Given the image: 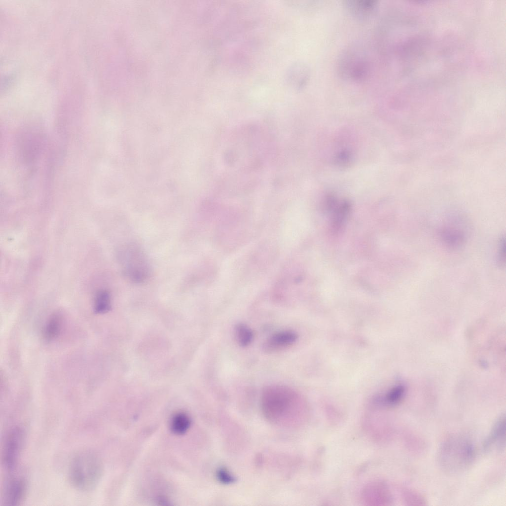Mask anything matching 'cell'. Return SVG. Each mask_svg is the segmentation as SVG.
<instances>
[{
    "label": "cell",
    "instance_id": "8",
    "mask_svg": "<svg viewBox=\"0 0 506 506\" xmlns=\"http://www.w3.org/2000/svg\"><path fill=\"white\" fill-rule=\"evenodd\" d=\"M345 4L354 16L360 19L372 16L378 7V1L374 0H350Z\"/></svg>",
    "mask_w": 506,
    "mask_h": 506
},
{
    "label": "cell",
    "instance_id": "12",
    "mask_svg": "<svg viewBox=\"0 0 506 506\" xmlns=\"http://www.w3.org/2000/svg\"><path fill=\"white\" fill-rule=\"evenodd\" d=\"M191 424L189 417L185 413L179 412L174 414L170 422V428L174 433L181 435L185 433Z\"/></svg>",
    "mask_w": 506,
    "mask_h": 506
},
{
    "label": "cell",
    "instance_id": "6",
    "mask_svg": "<svg viewBox=\"0 0 506 506\" xmlns=\"http://www.w3.org/2000/svg\"><path fill=\"white\" fill-rule=\"evenodd\" d=\"M298 337L297 334L292 330H283L273 334L265 342L263 348L268 352L285 348L293 344Z\"/></svg>",
    "mask_w": 506,
    "mask_h": 506
},
{
    "label": "cell",
    "instance_id": "17",
    "mask_svg": "<svg viewBox=\"0 0 506 506\" xmlns=\"http://www.w3.org/2000/svg\"><path fill=\"white\" fill-rule=\"evenodd\" d=\"M404 392L405 388L403 385H397L393 387L386 394L385 402L390 405L395 404L401 400Z\"/></svg>",
    "mask_w": 506,
    "mask_h": 506
},
{
    "label": "cell",
    "instance_id": "11",
    "mask_svg": "<svg viewBox=\"0 0 506 506\" xmlns=\"http://www.w3.org/2000/svg\"><path fill=\"white\" fill-rule=\"evenodd\" d=\"M62 324V318L60 314L55 313L48 319L44 329L43 335L44 339L50 341L54 340L59 335Z\"/></svg>",
    "mask_w": 506,
    "mask_h": 506
},
{
    "label": "cell",
    "instance_id": "9",
    "mask_svg": "<svg viewBox=\"0 0 506 506\" xmlns=\"http://www.w3.org/2000/svg\"><path fill=\"white\" fill-rule=\"evenodd\" d=\"M26 485L25 481L21 479H15L11 481L5 490L4 502L6 505H17L22 500L26 492Z\"/></svg>",
    "mask_w": 506,
    "mask_h": 506
},
{
    "label": "cell",
    "instance_id": "15",
    "mask_svg": "<svg viewBox=\"0 0 506 506\" xmlns=\"http://www.w3.org/2000/svg\"><path fill=\"white\" fill-rule=\"evenodd\" d=\"M111 308V299L109 293L105 290H100L95 295L94 300V310L97 314L107 312Z\"/></svg>",
    "mask_w": 506,
    "mask_h": 506
},
{
    "label": "cell",
    "instance_id": "7",
    "mask_svg": "<svg viewBox=\"0 0 506 506\" xmlns=\"http://www.w3.org/2000/svg\"><path fill=\"white\" fill-rule=\"evenodd\" d=\"M506 445V418L505 415H501L495 422L490 435L484 443L486 450L495 448L503 450Z\"/></svg>",
    "mask_w": 506,
    "mask_h": 506
},
{
    "label": "cell",
    "instance_id": "19",
    "mask_svg": "<svg viewBox=\"0 0 506 506\" xmlns=\"http://www.w3.org/2000/svg\"><path fill=\"white\" fill-rule=\"evenodd\" d=\"M350 160V155L349 152L343 151L339 153L337 158V164L340 165L347 164Z\"/></svg>",
    "mask_w": 506,
    "mask_h": 506
},
{
    "label": "cell",
    "instance_id": "16",
    "mask_svg": "<svg viewBox=\"0 0 506 506\" xmlns=\"http://www.w3.org/2000/svg\"><path fill=\"white\" fill-rule=\"evenodd\" d=\"M235 335L237 342L242 347L250 345L253 339V335L252 329L243 323L238 324L235 326Z\"/></svg>",
    "mask_w": 506,
    "mask_h": 506
},
{
    "label": "cell",
    "instance_id": "5",
    "mask_svg": "<svg viewBox=\"0 0 506 506\" xmlns=\"http://www.w3.org/2000/svg\"><path fill=\"white\" fill-rule=\"evenodd\" d=\"M23 439V430L15 427L9 432L5 440L3 450V462L9 470L15 466L19 457Z\"/></svg>",
    "mask_w": 506,
    "mask_h": 506
},
{
    "label": "cell",
    "instance_id": "14",
    "mask_svg": "<svg viewBox=\"0 0 506 506\" xmlns=\"http://www.w3.org/2000/svg\"><path fill=\"white\" fill-rule=\"evenodd\" d=\"M350 210L349 203L344 201L340 204L337 203L332 211H333V226L334 229H339L344 222Z\"/></svg>",
    "mask_w": 506,
    "mask_h": 506
},
{
    "label": "cell",
    "instance_id": "20",
    "mask_svg": "<svg viewBox=\"0 0 506 506\" xmlns=\"http://www.w3.org/2000/svg\"><path fill=\"white\" fill-rule=\"evenodd\" d=\"M500 247L498 252L499 260L501 263L505 260V240H502L500 242Z\"/></svg>",
    "mask_w": 506,
    "mask_h": 506
},
{
    "label": "cell",
    "instance_id": "10",
    "mask_svg": "<svg viewBox=\"0 0 506 506\" xmlns=\"http://www.w3.org/2000/svg\"><path fill=\"white\" fill-rule=\"evenodd\" d=\"M441 238L446 245L452 248L461 246L465 240V233L460 229L448 226L441 231Z\"/></svg>",
    "mask_w": 506,
    "mask_h": 506
},
{
    "label": "cell",
    "instance_id": "18",
    "mask_svg": "<svg viewBox=\"0 0 506 506\" xmlns=\"http://www.w3.org/2000/svg\"><path fill=\"white\" fill-rule=\"evenodd\" d=\"M217 477L221 482L223 483H230L234 481V478L225 468H222L218 470Z\"/></svg>",
    "mask_w": 506,
    "mask_h": 506
},
{
    "label": "cell",
    "instance_id": "13",
    "mask_svg": "<svg viewBox=\"0 0 506 506\" xmlns=\"http://www.w3.org/2000/svg\"><path fill=\"white\" fill-rule=\"evenodd\" d=\"M308 75L307 68L302 64H296L290 71L289 80L294 86L300 88L306 83Z\"/></svg>",
    "mask_w": 506,
    "mask_h": 506
},
{
    "label": "cell",
    "instance_id": "4",
    "mask_svg": "<svg viewBox=\"0 0 506 506\" xmlns=\"http://www.w3.org/2000/svg\"><path fill=\"white\" fill-rule=\"evenodd\" d=\"M120 261L126 276L132 282L140 283L149 276L148 260L142 250L135 245H128L123 248Z\"/></svg>",
    "mask_w": 506,
    "mask_h": 506
},
{
    "label": "cell",
    "instance_id": "1",
    "mask_svg": "<svg viewBox=\"0 0 506 506\" xmlns=\"http://www.w3.org/2000/svg\"><path fill=\"white\" fill-rule=\"evenodd\" d=\"M261 404L265 417L281 425L297 423L303 416L305 407L299 395L285 385H271L262 392Z\"/></svg>",
    "mask_w": 506,
    "mask_h": 506
},
{
    "label": "cell",
    "instance_id": "3",
    "mask_svg": "<svg viewBox=\"0 0 506 506\" xmlns=\"http://www.w3.org/2000/svg\"><path fill=\"white\" fill-rule=\"evenodd\" d=\"M472 443L460 436L452 437L442 445L438 453L440 466L447 472L458 473L465 470L474 458Z\"/></svg>",
    "mask_w": 506,
    "mask_h": 506
},
{
    "label": "cell",
    "instance_id": "2",
    "mask_svg": "<svg viewBox=\"0 0 506 506\" xmlns=\"http://www.w3.org/2000/svg\"><path fill=\"white\" fill-rule=\"evenodd\" d=\"M102 474V465L98 456L93 452L84 450L77 453L71 459L68 476L72 485L83 491L93 489Z\"/></svg>",
    "mask_w": 506,
    "mask_h": 506
}]
</instances>
